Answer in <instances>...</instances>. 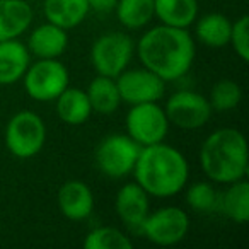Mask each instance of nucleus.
Wrapping results in <instances>:
<instances>
[{
	"label": "nucleus",
	"mask_w": 249,
	"mask_h": 249,
	"mask_svg": "<svg viewBox=\"0 0 249 249\" xmlns=\"http://www.w3.org/2000/svg\"><path fill=\"white\" fill-rule=\"evenodd\" d=\"M137 53L145 69L166 82H173L190 72L196 46L186 29L160 24L143 33Z\"/></svg>",
	"instance_id": "f257e3e1"
},
{
	"label": "nucleus",
	"mask_w": 249,
	"mask_h": 249,
	"mask_svg": "<svg viewBox=\"0 0 249 249\" xmlns=\"http://www.w3.org/2000/svg\"><path fill=\"white\" fill-rule=\"evenodd\" d=\"M132 173L135 183L149 196L169 198L186 186L190 166L179 150L159 142L140 149Z\"/></svg>",
	"instance_id": "f03ea898"
},
{
	"label": "nucleus",
	"mask_w": 249,
	"mask_h": 249,
	"mask_svg": "<svg viewBox=\"0 0 249 249\" xmlns=\"http://www.w3.org/2000/svg\"><path fill=\"white\" fill-rule=\"evenodd\" d=\"M200 166L210 181L231 184L248 176V143L239 130L220 128L200 149Z\"/></svg>",
	"instance_id": "7ed1b4c3"
},
{
	"label": "nucleus",
	"mask_w": 249,
	"mask_h": 249,
	"mask_svg": "<svg viewBox=\"0 0 249 249\" xmlns=\"http://www.w3.org/2000/svg\"><path fill=\"white\" fill-rule=\"evenodd\" d=\"M46 140V126L39 114L19 111L5 126V145L18 159H31L41 152Z\"/></svg>",
	"instance_id": "20e7f679"
},
{
	"label": "nucleus",
	"mask_w": 249,
	"mask_h": 249,
	"mask_svg": "<svg viewBox=\"0 0 249 249\" xmlns=\"http://www.w3.org/2000/svg\"><path fill=\"white\" fill-rule=\"evenodd\" d=\"M22 79L28 96L39 103L55 101L70 84L69 70L56 58H39L28 67Z\"/></svg>",
	"instance_id": "39448f33"
},
{
	"label": "nucleus",
	"mask_w": 249,
	"mask_h": 249,
	"mask_svg": "<svg viewBox=\"0 0 249 249\" xmlns=\"http://www.w3.org/2000/svg\"><path fill=\"white\" fill-rule=\"evenodd\" d=\"M133 52L135 43L126 33H106L94 41L90 48V62L97 75L116 79L128 67Z\"/></svg>",
	"instance_id": "423d86ee"
},
{
	"label": "nucleus",
	"mask_w": 249,
	"mask_h": 249,
	"mask_svg": "<svg viewBox=\"0 0 249 249\" xmlns=\"http://www.w3.org/2000/svg\"><path fill=\"white\" fill-rule=\"evenodd\" d=\"M126 135L135 140L140 147L164 142L169 132V120L166 111L157 103L133 104L126 113Z\"/></svg>",
	"instance_id": "0eeeda50"
},
{
	"label": "nucleus",
	"mask_w": 249,
	"mask_h": 249,
	"mask_svg": "<svg viewBox=\"0 0 249 249\" xmlns=\"http://www.w3.org/2000/svg\"><path fill=\"white\" fill-rule=\"evenodd\" d=\"M142 147L128 135H107L96 149V164L101 173L109 178H124L132 174Z\"/></svg>",
	"instance_id": "6e6552de"
},
{
	"label": "nucleus",
	"mask_w": 249,
	"mask_h": 249,
	"mask_svg": "<svg viewBox=\"0 0 249 249\" xmlns=\"http://www.w3.org/2000/svg\"><path fill=\"white\" fill-rule=\"evenodd\" d=\"M190 231V217L178 207H164L149 213L140 232L157 246H174L186 237Z\"/></svg>",
	"instance_id": "1a4fd4ad"
},
{
	"label": "nucleus",
	"mask_w": 249,
	"mask_h": 249,
	"mask_svg": "<svg viewBox=\"0 0 249 249\" xmlns=\"http://www.w3.org/2000/svg\"><path fill=\"white\" fill-rule=\"evenodd\" d=\"M166 116L169 124L181 130H198L208 123L212 106L208 99L195 90H179L173 94L166 103Z\"/></svg>",
	"instance_id": "9d476101"
},
{
	"label": "nucleus",
	"mask_w": 249,
	"mask_h": 249,
	"mask_svg": "<svg viewBox=\"0 0 249 249\" xmlns=\"http://www.w3.org/2000/svg\"><path fill=\"white\" fill-rule=\"evenodd\" d=\"M116 86L121 101L128 104L157 103L166 92V80L150 72L149 69H124L116 77Z\"/></svg>",
	"instance_id": "9b49d317"
},
{
	"label": "nucleus",
	"mask_w": 249,
	"mask_h": 249,
	"mask_svg": "<svg viewBox=\"0 0 249 249\" xmlns=\"http://www.w3.org/2000/svg\"><path fill=\"white\" fill-rule=\"evenodd\" d=\"M114 208L124 225H128L130 229H140L150 213L149 195L137 183H126L116 193Z\"/></svg>",
	"instance_id": "f8f14e48"
},
{
	"label": "nucleus",
	"mask_w": 249,
	"mask_h": 249,
	"mask_svg": "<svg viewBox=\"0 0 249 249\" xmlns=\"http://www.w3.org/2000/svg\"><path fill=\"white\" fill-rule=\"evenodd\" d=\"M58 208L69 220H84L94 210V195L86 183L79 179L67 181L56 195Z\"/></svg>",
	"instance_id": "ddd939ff"
},
{
	"label": "nucleus",
	"mask_w": 249,
	"mask_h": 249,
	"mask_svg": "<svg viewBox=\"0 0 249 249\" xmlns=\"http://www.w3.org/2000/svg\"><path fill=\"white\" fill-rule=\"evenodd\" d=\"M31 65L28 46L16 39L0 41V86L16 84Z\"/></svg>",
	"instance_id": "4468645a"
},
{
	"label": "nucleus",
	"mask_w": 249,
	"mask_h": 249,
	"mask_svg": "<svg viewBox=\"0 0 249 249\" xmlns=\"http://www.w3.org/2000/svg\"><path fill=\"white\" fill-rule=\"evenodd\" d=\"M26 46L29 53L38 58H58L69 46V35H67V29L46 22L31 33Z\"/></svg>",
	"instance_id": "2eb2a0df"
},
{
	"label": "nucleus",
	"mask_w": 249,
	"mask_h": 249,
	"mask_svg": "<svg viewBox=\"0 0 249 249\" xmlns=\"http://www.w3.org/2000/svg\"><path fill=\"white\" fill-rule=\"evenodd\" d=\"M31 22L33 9L26 0H0V41L19 38Z\"/></svg>",
	"instance_id": "dca6fc26"
},
{
	"label": "nucleus",
	"mask_w": 249,
	"mask_h": 249,
	"mask_svg": "<svg viewBox=\"0 0 249 249\" xmlns=\"http://www.w3.org/2000/svg\"><path fill=\"white\" fill-rule=\"evenodd\" d=\"M87 0H45L43 12L48 22L63 29H73L86 21L89 14Z\"/></svg>",
	"instance_id": "f3484780"
},
{
	"label": "nucleus",
	"mask_w": 249,
	"mask_h": 249,
	"mask_svg": "<svg viewBox=\"0 0 249 249\" xmlns=\"http://www.w3.org/2000/svg\"><path fill=\"white\" fill-rule=\"evenodd\" d=\"M154 16L166 26L188 29L198 18V0H154Z\"/></svg>",
	"instance_id": "a211bd4d"
},
{
	"label": "nucleus",
	"mask_w": 249,
	"mask_h": 249,
	"mask_svg": "<svg viewBox=\"0 0 249 249\" xmlns=\"http://www.w3.org/2000/svg\"><path fill=\"white\" fill-rule=\"evenodd\" d=\"M55 101H56V114L67 124H72V126L82 124L92 114L89 97H87L86 90L82 89L67 87Z\"/></svg>",
	"instance_id": "6ab92c4d"
},
{
	"label": "nucleus",
	"mask_w": 249,
	"mask_h": 249,
	"mask_svg": "<svg viewBox=\"0 0 249 249\" xmlns=\"http://www.w3.org/2000/svg\"><path fill=\"white\" fill-rule=\"evenodd\" d=\"M218 210L235 224H246L249 220V184L246 178L231 183L218 196Z\"/></svg>",
	"instance_id": "aec40b11"
},
{
	"label": "nucleus",
	"mask_w": 249,
	"mask_h": 249,
	"mask_svg": "<svg viewBox=\"0 0 249 249\" xmlns=\"http://www.w3.org/2000/svg\"><path fill=\"white\" fill-rule=\"evenodd\" d=\"M231 28L232 22L227 19V16L212 12L198 19L195 26V35L198 41L208 48H224L231 41Z\"/></svg>",
	"instance_id": "412c9836"
},
{
	"label": "nucleus",
	"mask_w": 249,
	"mask_h": 249,
	"mask_svg": "<svg viewBox=\"0 0 249 249\" xmlns=\"http://www.w3.org/2000/svg\"><path fill=\"white\" fill-rule=\"evenodd\" d=\"M92 111L99 114H111L120 107L121 97L116 86V79L106 75H97L90 80L86 90Z\"/></svg>",
	"instance_id": "4be33fe9"
},
{
	"label": "nucleus",
	"mask_w": 249,
	"mask_h": 249,
	"mask_svg": "<svg viewBox=\"0 0 249 249\" xmlns=\"http://www.w3.org/2000/svg\"><path fill=\"white\" fill-rule=\"evenodd\" d=\"M116 18L126 29H140L154 19V0H118Z\"/></svg>",
	"instance_id": "5701e85b"
},
{
	"label": "nucleus",
	"mask_w": 249,
	"mask_h": 249,
	"mask_svg": "<svg viewBox=\"0 0 249 249\" xmlns=\"http://www.w3.org/2000/svg\"><path fill=\"white\" fill-rule=\"evenodd\" d=\"M86 249H132L133 242L116 227H97L84 239Z\"/></svg>",
	"instance_id": "b1692460"
},
{
	"label": "nucleus",
	"mask_w": 249,
	"mask_h": 249,
	"mask_svg": "<svg viewBox=\"0 0 249 249\" xmlns=\"http://www.w3.org/2000/svg\"><path fill=\"white\" fill-rule=\"evenodd\" d=\"M242 99V90L237 82L231 79H222L212 87L210 92V103L212 109L217 111H231L235 106H239Z\"/></svg>",
	"instance_id": "393cba45"
},
{
	"label": "nucleus",
	"mask_w": 249,
	"mask_h": 249,
	"mask_svg": "<svg viewBox=\"0 0 249 249\" xmlns=\"http://www.w3.org/2000/svg\"><path fill=\"white\" fill-rule=\"evenodd\" d=\"M218 196L220 195L213 190V186L205 181H198V183L191 184L186 191V203L190 205L193 210L196 212H208L218 210Z\"/></svg>",
	"instance_id": "a878e982"
},
{
	"label": "nucleus",
	"mask_w": 249,
	"mask_h": 249,
	"mask_svg": "<svg viewBox=\"0 0 249 249\" xmlns=\"http://www.w3.org/2000/svg\"><path fill=\"white\" fill-rule=\"evenodd\" d=\"M235 55L242 60L248 62L249 60V18L248 16H241L235 22H232L231 28V41Z\"/></svg>",
	"instance_id": "bb28decb"
},
{
	"label": "nucleus",
	"mask_w": 249,
	"mask_h": 249,
	"mask_svg": "<svg viewBox=\"0 0 249 249\" xmlns=\"http://www.w3.org/2000/svg\"><path fill=\"white\" fill-rule=\"evenodd\" d=\"M89 4V9L97 12H109L116 7L118 0H87Z\"/></svg>",
	"instance_id": "cd10ccee"
}]
</instances>
